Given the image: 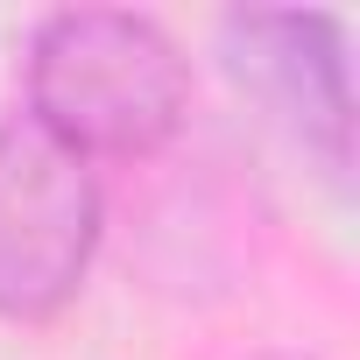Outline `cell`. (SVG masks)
<instances>
[{
    "label": "cell",
    "instance_id": "1",
    "mask_svg": "<svg viewBox=\"0 0 360 360\" xmlns=\"http://www.w3.org/2000/svg\"><path fill=\"white\" fill-rule=\"evenodd\" d=\"M191 71L148 15L64 8L29 43V120L78 155H148L184 127Z\"/></svg>",
    "mask_w": 360,
    "mask_h": 360
},
{
    "label": "cell",
    "instance_id": "2",
    "mask_svg": "<svg viewBox=\"0 0 360 360\" xmlns=\"http://www.w3.org/2000/svg\"><path fill=\"white\" fill-rule=\"evenodd\" d=\"M99 248L92 162L29 113L0 127V318H57Z\"/></svg>",
    "mask_w": 360,
    "mask_h": 360
},
{
    "label": "cell",
    "instance_id": "3",
    "mask_svg": "<svg viewBox=\"0 0 360 360\" xmlns=\"http://www.w3.org/2000/svg\"><path fill=\"white\" fill-rule=\"evenodd\" d=\"M226 57L233 71L332 162H353V85H346V36L332 15H226Z\"/></svg>",
    "mask_w": 360,
    "mask_h": 360
}]
</instances>
